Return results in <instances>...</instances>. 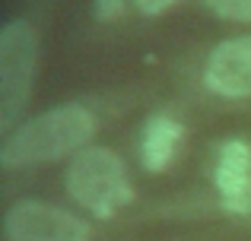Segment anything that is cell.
I'll use <instances>...</instances> for the list:
<instances>
[{
    "label": "cell",
    "mask_w": 251,
    "mask_h": 241,
    "mask_svg": "<svg viewBox=\"0 0 251 241\" xmlns=\"http://www.w3.org/2000/svg\"><path fill=\"white\" fill-rule=\"evenodd\" d=\"M229 210H232V213H251V184H248V191L242 194L232 206H229Z\"/></svg>",
    "instance_id": "11"
},
{
    "label": "cell",
    "mask_w": 251,
    "mask_h": 241,
    "mask_svg": "<svg viewBox=\"0 0 251 241\" xmlns=\"http://www.w3.org/2000/svg\"><path fill=\"white\" fill-rule=\"evenodd\" d=\"M207 86L226 99L251 95V35L223 42L210 54L207 64Z\"/></svg>",
    "instance_id": "5"
},
{
    "label": "cell",
    "mask_w": 251,
    "mask_h": 241,
    "mask_svg": "<svg viewBox=\"0 0 251 241\" xmlns=\"http://www.w3.org/2000/svg\"><path fill=\"white\" fill-rule=\"evenodd\" d=\"M210 13L232 22H251V0H203Z\"/></svg>",
    "instance_id": "8"
},
{
    "label": "cell",
    "mask_w": 251,
    "mask_h": 241,
    "mask_svg": "<svg viewBox=\"0 0 251 241\" xmlns=\"http://www.w3.org/2000/svg\"><path fill=\"white\" fill-rule=\"evenodd\" d=\"M92 133H96V118L83 105H61L54 111H45L38 118L19 124L0 146V165L19 168L54 162L70 153H83Z\"/></svg>",
    "instance_id": "1"
},
{
    "label": "cell",
    "mask_w": 251,
    "mask_h": 241,
    "mask_svg": "<svg viewBox=\"0 0 251 241\" xmlns=\"http://www.w3.org/2000/svg\"><path fill=\"white\" fill-rule=\"evenodd\" d=\"M127 10V0H96V16L102 22H115V19L124 16Z\"/></svg>",
    "instance_id": "9"
},
{
    "label": "cell",
    "mask_w": 251,
    "mask_h": 241,
    "mask_svg": "<svg viewBox=\"0 0 251 241\" xmlns=\"http://www.w3.org/2000/svg\"><path fill=\"white\" fill-rule=\"evenodd\" d=\"M10 241H89V225L61 206L23 200L6 213Z\"/></svg>",
    "instance_id": "4"
},
{
    "label": "cell",
    "mask_w": 251,
    "mask_h": 241,
    "mask_svg": "<svg viewBox=\"0 0 251 241\" xmlns=\"http://www.w3.org/2000/svg\"><path fill=\"white\" fill-rule=\"evenodd\" d=\"M213 181L223 194V206H232L251 184V146L245 140H229L223 143L220 159L213 168Z\"/></svg>",
    "instance_id": "6"
},
{
    "label": "cell",
    "mask_w": 251,
    "mask_h": 241,
    "mask_svg": "<svg viewBox=\"0 0 251 241\" xmlns=\"http://www.w3.org/2000/svg\"><path fill=\"white\" fill-rule=\"evenodd\" d=\"M181 136H184V130L172 114H153L147 121V127H143V143H140L143 165L150 172H166L178 153Z\"/></svg>",
    "instance_id": "7"
},
{
    "label": "cell",
    "mask_w": 251,
    "mask_h": 241,
    "mask_svg": "<svg viewBox=\"0 0 251 241\" xmlns=\"http://www.w3.org/2000/svg\"><path fill=\"white\" fill-rule=\"evenodd\" d=\"M38 64V35L25 19H10L0 29V130L13 133V124L29 102Z\"/></svg>",
    "instance_id": "3"
},
{
    "label": "cell",
    "mask_w": 251,
    "mask_h": 241,
    "mask_svg": "<svg viewBox=\"0 0 251 241\" xmlns=\"http://www.w3.org/2000/svg\"><path fill=\"white\" fill-rule=\"evenodd\" d=\"M67 194L99 219L115 216L121 206L134 200V187L127 181L124 162L105 146H86L67 168Z\"/></svg>",
    "instance_id": "2"
},
{
    "label": "cell",
    "mask_w": 251,
    "mask_h": 241,
    "mask_svg": "<svg viewBox=\"0 0 251 241\" xmlns=\"http://www.w3.org/2000/svg\"><path fill=\"white\" fill-rule=\"evenodd\" d=\"M134 3H137V10L147 13V16H159V13H166L175 0H134Z\"/></svg>",
    "instance_id": "10"
}]
</instances>
